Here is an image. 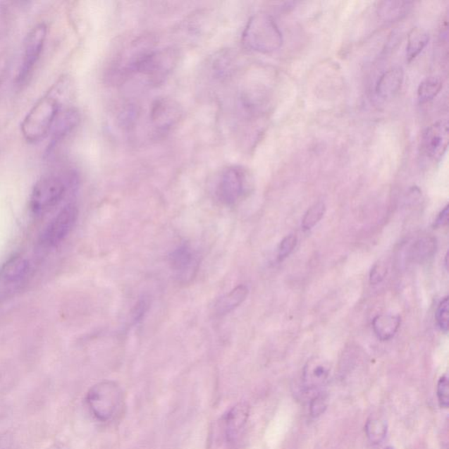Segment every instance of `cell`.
Returning <instances> with one entry per match:
<instances>
[{"instance_id":"10","label":"cell","mask_w":449,"mask_h":449,"mask_svg":"<svg viewBox=\"0 0 449 449\" xmlns=\"http://www.w3.org/2000/svg\"><path fill=\"white\" fill-rule=\"evenodd\" d=\"M449 141L448 123L447 121L436 122L424 131L420 149L429 159L440 161L448 149Z\"/></svg>"},{"instance_id":"28","label":"cell","mask_w":449,"mask_h":449,"mask_svg":"<svg viewBox=\"0 0 449 449\" xmlns=\"http://www.w3.org/2000/svg\"><path fill=\"white\" fill-rule=\"evenodd\" d=\"M437 397L439 401L440 407L443 408H448L449 405V384L447 376H443L438 381L437 384Z\"/></svg>"},{"instance_id":"14","label":"cell","mask_w":449,"mask_h":449,"mask_svg":"<svg viewBox=\"0 0 449 449\" xmlns=\"http://www.w3.org/2000/svg\"><path fill=\"white\" fill-rule=\"evenodd\" d=\"M404 81V70L401 67H393L384 73L377 81L376 93L383 100L394 98L400 91Z\"/></svg>"},{"instance_id":"20","label":"cell","mask_w":449,"mask_h":449,"mask_svg":"<svg viewBox=\"0 0 449 449\" xmlns=\"http://www.w3.org/2000/svg\"><path fill=\"white\" fill-rule=\"evenodd\" d=\"M412 2L407 1H384L379 4L377 13L381 19L393 21L407 16L412 8Z\"/></svg>"},{"instance_id":"25","label":"cell","mask_w":449,"mask_h":449,"mask_svg":"<svg viewBox=\"0 0 449 449\" xmlns=\"http://www.w3.org/2000/svg\"><path fill=\"white\" fill-rule=\"evenodd\" d=\"M326 213V204L323 202H318L314 204L310 209L305 214L302 226L305 230H311L321 221Z\"/></svg>"},{"instance_id":"18","label":"cell","mask_w":449,"mask_h":449,"mask_svg":"<svg viewBox=\"0 0 449 449\" xmlns=\"http://www.w3.org/2000/svg\"><path fill=\"white\" fill-rule=\"evenodd\" d=\"M401 324L400 316L382 314L373 319L372 328L379 340H389L396 335Z\"/></svg>"},{"instance_id":"2","label":"cell","mask_w":449,"mask_h":449,"mask_svg":"<svg viewBox=\"0 0 449 449\" xmlns=\"http://www.w3.org/2000/svg\"><path fill=\"white\" fill-rule=\"evenodd\" d=\"M60 112L59 100L51 92L42 97L21 123V133L25 140L37 143L45 139L51 132Z\"/></svg>"},{"instance_id":"1","label":"cell","mask_w":449,"mask_h":449,"mask_svg":"<svg viewBox=\"0 0 449 449\" xmlns=\"http://www.w3.org/2000/svg\"><path fill=\"white\" fill-rule=\"evenodd\" d=\"M178 61V54L174 49L151 48L145 50L132 64L125 75H138L145 79L150 85H159L165 81L175 69Z\"/></svg>"},{"instance_id":"21","label":"cell","mask_w":449,"mask_h":449,"mask_svg":"<svg viewBox=\"0 0 449 449\" xmlns=\"http://www.w3.org/2000/svg\"><path fill=\"white\" fill-rule=\"evenodd\" d=\"M437 250L436 239L433 237H423L417 240L412 247V259L418 262L429 261L434 256Z\"/></svg>"},{"instance_id":"16","label":"cell","mask_w":449,"mask_h":449,"mask_svg":"<svg viewBox=\"0 0 449 449\" xmlns=\"http://www.w3.org/2000/svg\"><path fill=\"white\" fill-rule=\"evenodd\" d=\"M249 295V289L246 285H240L233 289L231 292L222 296L214 305V314L224 316L235 310L246 300Z\"/></svg>"},{"instance_id":"3","label":"cell","mask_w":449,"mask_h":449,"mask_svg":"<svg viewBox=\"0 0 449 449\" xmlns=\"http://www.w3.org/2000/svg\"><path fill=\"white\" fill-rule=\"evenodd\" d=\"M78 178L74 173L44 176L35 185L30 196V208L35 214H43L61 203L68 190L75 188Z\"/></svg>"},{"instance_id":"8","label":"cell","mask_w":449,"mask_h":449,"mask_svg":"<svg viewBox=\"0 0 449 449\" xmlns=\"http://www.w3.org/2000/svg\"><path fill=\"white\" fill-rule=\"evenodd\" d=\"M78 209L75 204H68L50 222L42 237L45 246L54 247L63 242L78 221Z\"/></svg>"},{"instance_id":"32","label":"cell","mask_w":449,"mask_h":449,"mask_svg":"<svg viewBox=\"0 0 449 449\" xmlns=\"http://www.w3.org/2000/svg\"><path fill=\"white\" fill-rule=\"evenodd\" d=\"M448 206L444 208L443 211H441L439 216L437 217L436 223H434V226L436 228H441V226H444L448 225Z\"/></svg>"},{"instance_id":"24","label":"cell","mask_w":449,"mask_h":449,"mask_svg":"<svg viewBox=\"0 0 449 449\" xmlns=\"http://www.w3.org/2000/svg\"><path fill=\"white\" fill-rule=\"evenodd\" d=\"M232 52L222 51L214 57L213 70L219 78H225L232 74Z\"/></svg>"},{"instance_id":"4","label":"cell","mask_w":449,"mask_h":449,"mask_svg":"<svg viewBox=\"0 0 449 449\" xmlns=\"http://www.w3.org/2000/svg\"><path fill=\"white\" fill-rule=\"evenodd\" d=\"M283 35L275 20L267 13L251 17L242 34L246 48L261 54L276 52L283 45Z\"/></svg>"},{"instance_id":"34","label":"cell","mask_w":449,"mask_h":449,"mask_svg":"<svg viewBox=\"0 0 449 449\" xmlns=\"http://www.w3.org/2000/svg\"><path fill=\"white\" fill-rule=\"evenodd\" d=\"M6 11L4 9V7L0 5V25L3 23L4 17H5Z\"/></svg>"},{"instance_id":"7","label":"cell","mask_w":449,"mask_h":449,"mask_svg":"<svg viewBox=\"0 0 449 449\" xmlns=\"http://www.w3.org/2000/svg\"><path fill=\"white\" fill-rule=\"evenodd\" d=\"M48 27L45 23H39L30 31L25 38L19 70L16 75V82L18 86L27 84L35 71V68L41 59L44 49Z\"/></svg>"},{"instance_id":"6","label":"cell","mask_w":449,"mask_h":449,"mask_svg":"<svg viewBox=\"0 0 449 449\" xmlns=\"http://www.w3.org/2000/svg\"><path fill=\"white\" fill-rule=\"evenodd\" d=\"M251 190L249 171L242 166L225 168L214 187V196L221 204L233 207L246 197Z\"/></svg>"},{"instance_id":"30","label":"cell","mask_w":449,"mask_h":449,"mask_svg":"<svg viewBox=\"0 0 449 449\" xmlns=\"http://www.w3.org/2000/svg\"><path fill=\"white\" fill-rule=\"evenodd\" d=\"M386 275L387 269L386 265L377 262V264L373 266L371 276H369V280H371V285H377V283L382 282Z\"/></svg>"},{"instance_id":"5","label":"cell","mask_w":449,"mask_h":449,"mask_svg":"<svg viewBox=\"0 0 449 449\" xmlns=\"http://www.w3.org/2000/svg\"><path fill=\"white\" fill-rule=\"evenodd\" d=\"M85 404L93 418L99 422H109L121 412L123 391L114 381H102L90 388Z\"/></svg>"},{"instance_id":"9","label":"cell","mask_w":449,"mask_h":449,"mask_svg":"<svg viewBox=\"0 0 449 449\" xmlns=\"http://www.w3.org/2000/svg\"><path fill=\"white\" fill-rule=\"evenodd\" d=\"M181 118V107L174 100L165 98L157 99L151 106L150 124L157 135H166Z\"/></svg>"},{"instance_id":"11","label":"cell","mask_w":449,"mask_h":449,"mask_svg":"<svg viewBox=\"0 0 449 449\" xmlns=\"http://www.w3.org/2000/svg\"><path fill=\"white\" fill-rule=\"evenodd\" d=\"M170 264L176 278L180 283L192 281L199 267V257L192 247L182 244L170 254Z\"/></svg>"},{"instance_id":"15","label":"cell","mask_w":449,"mask_h":449,"mask_svg":"<svg viewBox=\"0 0 449 449\" xmlns=\"http://www.w3.org/2000/svg\"><path fill=\"white\" fill-rule=\"evenodd\" d=\"M79 120L80 117L77 109L70 107V109L61 110L51 130V145L56 146L57 143L69 135L77 128Z\"/></svg>"},{"instance_id":"17","label":"cell","mask_w":449,"mask_h":449,"mask_svg":"<svg viewBox=\"0 0 449 449\" xmlns=\"http://www.w3.org/2000/svg\"><path fill=\"white\" fill-rule=\"evenodd\" d=\"M30 268V264L25 258L13 257L2 266L0 278L6 283H19L26 278Z\"/></svg>"},{"instance_id":"27","label":"cell","mask_w":449,"mask_h":449,"mask_svg":"<svg viewBox=\"0 0 449 449\" xmlns=\"http://www.w3.org/2000/svg\"><path fill=\"white\" fill-rule=\"evenodd\" d=\"M328 397L326 394L318 393L315 395L310 403V413L312 417L317 418L325 412L328 407Z\"/></svg>"},{"instance_id":"23","label":"cell","mask_w":449,"mask_h":449,"mask_svg":"<svg viewBox=\"0 0 449 449\" xmlns=\"http://www.w3.org/2000/svg\"><path fill=\"white\" fill-rule=\"evenodd\" d=\"M387 424L379 418L369 419L365 425V433L368 439L373 444H379L383 441L387 434Z\"/></svg>"},{"instance_id":"22","label":"cell","mask_w":449,"mask_h":449,"mask_svg":"<svg viewBox=\"0 0 449 449\" xmlns=\"http://www.w3.org/2000/svg\"><path fill=\"white\" fill-rule=\"evenodd\" d=\"M443 88V82L439 78L430 77L424 79L418 88V100L420 104L430 102L439 94Z\"/></svg>"},{"instance_id":"33","label":"cell","mask_w":449,"mask_h":449,"mask_svg":"<svg viewBox=\"0 0 449 449\" xmlns=\"http://www.w3.org/2000/svg\"><path fill=\"white\" fill-rule=\"evenodd\" d=\"M46 449H70L69 445L63 441H56Z\"/></svg>"},{"instance_id":"26","label":"cell","mask_w":449,"mask_h":449,"mask_svg":"<svg viewBox=\"0 0 449 449\" xmlns=\"http://www.w3.org/2000/svg\"><path fill=\"white\" fill-rule=\"evenodd\" d=\"M436 321L441 331L448 333L449 329V303L448 297L441 302L436 311Z\"/></svg>"},{"instance_id":"29","label":"cell","mask_w":449,"mask_h":449,"mask_svg":"<svg viewBox=\"0 0 449 449\" xmlns=\"http://www.w3.org/2000/svg\"><path fill=\"white\" fill-rule=\"evenodd\" d=\"M297 239L295 235L286 236L280 243L278 247V259L279 261L285 260L293 253L294 249L297 246Z\"/></svg>"},{"instance_id":"12","label":"cell","mask_w":449,"mask_h":449,"mask_svg":"<svg viewBox=\"0 0 449 449\" xmlns=\"http://www.w3.org/2000/svg\"><path fill=\"white\" fill-rule=\"evenodd\" d=\"M250 405L246 402L233 405L223 416V430L226 441L233 443L242 432L249 419Z\"/></svg>"},{"instance_id":"19","label":"cell","mask_w":449,"mask_h":449,"mask_svg":"<svg viewBox=\"0 0 449 449\" xmlns=\"http://www.w3.org/2000/svg\"><path fill=\"white\" fill-rule=\"evenodd\" d=\"M429 34L420 27H414L410 31L407 38V60L411 63L414 60L429 42Z\"/></svg>"},{"instance_id":"31","label":"cell","mask_w":449,"mask_h":449,"mask_svg":"<svg viewBox=\"0 0 449 449\" xmlns=\"http://www.w3.org/2000/svg\"><path fill=\"white\" fill-rule=\"evenodd\" d=\"M148 307V303L146 300H141L139 302L135 308L134 312H133V319L135 321H140L142 318L143 314H145Z\"/></svg>"},{"instance_id":"13","label":"cell","mask_w":449,"mask_h":449,"mask_svg":"<svg viewBox=\"0 0 449 449\" xmlns=\"http://www.w3.org/2000/svg\"><path fill=\"white\" fill-rule=\"evenodd\" d=\"M331 367L328 362L314 358L305 365L303 373V383L308 391L317 390L328 382Z\"/></svg>"},{"instance_id":"35","label":"cell","mask_w":449,"mask_h":449,"mask_svg":"<svg viewBox=\"0 0 449 449\" xmlns=\"http://www.w3.org/2000/svg\"><path fill=\"white\" fill-rule=\"evenodd\" d=\"M386 449H391V448H386Z\"/></svg>"}]
</instances>
